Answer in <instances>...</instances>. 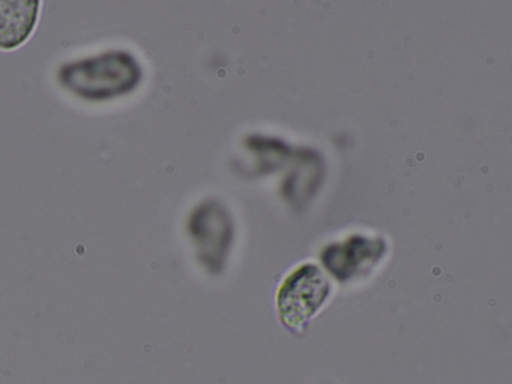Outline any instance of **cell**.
I'll return each instance as SVG.
<instances>
[{"mask_svg": "<svg viewBox=\"0 0 512 384\" xmlns=\"http://www.w3.org/2000/svg\"><path fill=\"white\" fill-rule=\"evenodd\" d=\"M190 233L199 245V252L215 260H223L230 240H232V221L226 209L220 204L203 203L191 215Z\"/></svg>", "mask_w": 512, "mask_h": 384, "instance_id": "obj_4", "label": "cell"}, {"mask_svg": "<svg viewBox=\"0 0 512 384\" xmlns=\"http://www.w3.org/2000/svg\"><path fill=\"white\" fill-rule=\"evenodd\" d=\"M331 291L328 279L314 264H302L281 285L278 291V311L290 329L307 326L308 321L325 302Z\"/></svg>", "mask_w": 512, "mask_h": 384, "instance_id": "obj_2", "label": "cell"}, {"mask_svg": "<svg viewBox=\"0 0 512 384\" xmlns=\"http://www.w3.org/2000/svg\"><path fill=\"white\" fill-rule=\"evenodd\" d=\"M40 15L37 0H0V48L14 50L28 41Z\"/></svg>", "mask_w": 512, "mask_h": 384, "instance_id": "obj_5", "label": "cell"}, {"mask_svg": "<svg viewBox=\"0 0 512 384\" xmlns=\"http://www.w3.org/2000/svg\"><path fill=\"white\" fill-rule=\"evenodd\" d=\"M385 252L386 243L380 237L352 236L344 242L329 245L323 251L322 261L335 278L349 281L370 272Z\"/></svg>", "mask_w": 512, "mask_h": 384, "instance_id": "obj_3", "label": "cell"}, {"mask_svg": "<svg viewBox=\"0 0 512 384\" xmlns=\"http://www.w3.org/2000/svg\"><path fill=\"white\" fill-rule=\"evenodd\" d=\"M58 78L65 89L79 98L107 101L136 90L143 71L136 56L112 50L67 63L59 69Z\"/></svg>", "mask_w": 512, "mask_h": 384, "instance_id": "obj_1", "label": "cell"}]
</instances>
